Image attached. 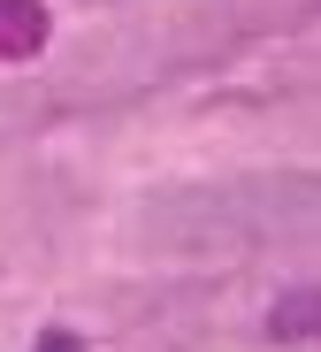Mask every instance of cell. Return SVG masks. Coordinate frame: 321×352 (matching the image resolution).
<instances>
[{
    "label": "cell",
    "instance_id": "obj_2",
    "mask_svg": "<svg viewBox=\"0 0 321 352\" xmlns=\"http://www.w3.org/2000/svg\"><path fill=\"white\" fill-rule=\"evenodd\" d=\"M46 46V8L38 0H0V62H31Z\"/></svg>",
    "mask_w": 321,
    "mask_h": 352
},
{
    "label": "cell",
    "instance_id": "obj_4",
    "mask_svg": "<svg viewBox=\"0 0 321 352\" xmlns=\"http://www.w3.org/2000/svg\"><path fill=\"white\" fill-rule=\"evenodd\" d=\"M31 352H85V337H69V329H46Z\"/></svg>",
    "mask_w": 321,
    "mask_h": 352
},
{
    "label": "cell",
    "instance_id": "obj_3",
    "mask_svg": "<svg viewBox=\"0 0 321 352\" xmlns=\"http://www.w3.org/2000/svg\"><path fill=\"white\" fill-rule=\"evenodd\" d=\"M321 329V291H298L291 307H276V337H313Z\"/></svg>",
    "mask_w": 321,
    "mask_h": 352
},
{
    "label": "cell",
    "instance_id": "obj_1",
    "mask_svg": "<svg viewBox=\"0 0 321 352\" xmlns=\"http://www.w3.org/2000/svg\"><path fill=\"white\" fill-rule=\"evenodd\" d=\"M161 230L184 238H321V176H252L222 192H176L153 207Z\"/></svg>",
    "mask_w": 321,
    "mask_h": 352
}]
</instances>
